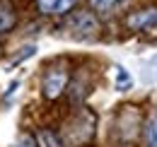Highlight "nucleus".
<instances>
[{
    "instance_id": "f257e3e1",
    "label": "nucleus",
    "mask_w": 157,
    "mask_h": 147,
    "mask_svg": "<svg viewBox=\"0 0 157 147\" xmlns=\"http://www.w3.org/2000/svg\"><path fill=\"white\" fill-rule=\"evenodd\" d=\"M65 29L75 39H94L99 32V22L92 12H73L65 22Z\"/></svg>"
},
{
    "instance_id": "f03ea898",
    "label": "nucleus",
    "mask_w": 157,
    "mask_h": 147,
    "mask_svg": "<svg viewBox=\"0 0 157 147\" xmlns=\"http://www.w3.org/2000/svg\"><path fill=\"white\" fill-rule=\"evenodd\" d=\"M68 85V70L65 68H48L41 80V89L46 99H58Z\"/></svg>"
},
{
    "instance_id": "7ed1b4c3",
    "label": "nucleus",
    "mask_w": 157,
    "mask_h": 147,
    "mask_svg": "<svg viewBox=\"0 0 157 147\" xmlns=\"http://www.w3.org/2000/svg\"><path fill=\"white\" fill-rule=\"evenodd\" d=\"M126 24L133 32H147V34L157 32V7H147V10L133 12L131 17L126 19Z\"/></svg>"
},
{
    "instance_id": "20e7f679",
    "label": "nucleus",
    "mask_w": 157,
    "mask_h": 147,
    "mask_svg": "<svg viewBox=\"0 0 157 147\" xmlns=\"http://www.w3.org/2000/svg\"><path fill=\"white\" fill-rule=\"evenodd\" d=\"M78 0H36V7H39L41 15H68L73 7H75Z\"/></svg>"
},
{
    "instance_id": "39448f33",
    "label": "nucleus",
    "mask_w": 157,
    "mask_h": 147,
    "mask_svg": "<svg viewBox=\"0 0 157 147\" xmlns=\"http://www.w3.org/2000/svg\"><path fill=\"white\" fill-rule=\"evenodd\" d=\"M90 5H92L94 12H101V15H116V12H121V10L128 5V0H90Z\"/></svg>"
},
{
    "instance_id": "423d86ee",
    "label": "nucleus",
    "mask_w": 157,
    "mask_h": 147,
    "mask_svg": "<svg viewBox=\"0 0 157 147\" xmlns=\"http://www.w3.org/2000/svg\"><path fill=\"white\" fill-rule=\"evenodd\" d=\"M15 24H17V15H15L12 5L0 2V34L12 32V29H15Z\"/></svg>"
},
{
    "instance_id": "0eeeda50",
    "label": "nucleus",
    "mask_w": 157,
    "mask_h": 147,
    "mask_svg": "<svg viewBox=\"0 0 157 147\" xmlns=\"http://www.w3.org/2000/svg\"><path fill=\"white\" fill-rule=\"evenodd\" d=\"M145 147H157V109L145 123Z\"/></svg>"
},
{
    "instance_id": "6e6552de",
    "label": "nucleus",
    "mask_w": 157,
    "mask_h": 147,
    "mask_svg": "<svg viewBox=\"0 0 157 147\" xmlns=\"http://www.w3.org/2000/svg\"><path fill=\"white\" fill-rule=\"evenodd\" d=\"M114 77H116V89L118 92H126V89L133 87V77H131V73H128L126 68L116 65V68H114Z\"/></svg>"
},
{
    "instance_id": "1a4fd4ad",
    "label": "nucleus",
    "mask_w": 157,
    "mask_h": 147,
    "mask_svg": "<svg viewBox=\"0 0 157 147\" xmlns=\"http://www.w3.org/2000/svg\"><path fill=\"white\" fill-rule=\"evenodd\" d=\"M143 77H145L147 82L157 85V53L150 55V58L145 60V65H143Z\"/></svg>"
},
{
    "instance_id": "9d476101",
    "label": "nucleus",
    "mask_w": 157,
    "mask_h": 147,
    "mask_svg": "<svg viewBox=\"0 0 157 147\" xmlns=\"http://www.w3.org/2000/svg\"><path fill=\"white\" fill-rule=\"evenodd\" d=\"M39 147H60V142L56 140V135H53V133L41 130V133H39Z\"/></svg>"
},
{
    "instance_id": "9b49d317",
    "label": "nucleus",
    "mask_w": 157,
    "mask_h": 147,
    "mask_svg": "<svg viewBox=\"0 0 157 147\" xmlns=\"http://www.w3.org/2000/svg\"><path fill=\"white\" fill-rule=\"evenodd\" d=\"M10 147H39V142H36L32 135H20V138H17Z\"/></svg>"
}]
</instances>
